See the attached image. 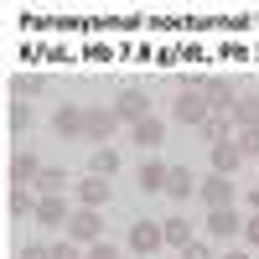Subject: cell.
I'll return each instance as SVG.
<instances>
[{
  "label": "cell",
  "instance_id": "1",
  "mask_svg": "<svg viewBox=\"0 0 259 259\" xmlns=\"http://www.w3.org/2000/svg\"><path fill=\"white\" fill-rule=\"evenodd\" d=\"M187 89H197V94L212 104V114H233V104H239L233 83H228V78H218V73H207V78H187Z\"/></svg>",
  "mask_w": 259,
  "mask_h": 259
},
{
  "label": "cell",
  "instance_id": "2",
  "mask_svg": "<svg viewBox=\"0 0 259 259\" xmlns=\"http://www.w3.org/2000/svg\"><path fill=\"white\" fill-rule=\"evenodd\" d=\"M171 119H177V124H192V130H202V124L212 119V104H207L197 89H182L177 99H171Z\"/></svg>",
  "mask_w": 259,
  "mask_h": 259
},
{
  "label": "cell",
  "instance_id": "3",
  "mask_svg": "<svg viewBox=\"0 0 259 259\" xmlns=\"http://www.w3.org/2000/svg\"><path fill=\"white\" fill-rule=\"evenodd\" d=\"M68 239H73V244H83V249L104 244V218H99L94 207H73V218H68Z\"/></svg>",
  "mask_w": 259,
  "mask_h": 259
},
{
  "label": "cell",
  "instance_id": "4",
  "mask_svg": "<svg viewBox=\"0 0 259 259\" xmlns=\"http://www.w3.org/2000/svg\"><path fill=\"white\" fill-rule=\"evenodd\" d=\"M161 244H166V233H161V223H156V218H135V223H130V254L150 259Z\"/></svg>",
  "mask_w": 259,
  "mask_h": 259
},
{
  "label": "cell",
  "instance_id": "5",
  "mask_svg": "<svg viewBox=\"0 0 259 259\" xmlns=\"http://www.w3.org/2000/svg\"><path fill=\"white\" fill-rule=\"evenodd\" d=\"M114 114H119V124H130V130H135L140 119H150V99H145V89H124V94L114 99Z\"/></svg>",
  "mask_w": 259,
  "mask_h": 259
},
{
  "label": "cell",
  "instance_id": "6",
  "mask_svg": "<svg viewBox=\"0 0 259 259\" xmlns=\"http://www.w3.org/2000/svg\"><path fill=\"white\" fill-rule=\"evenodd\" d=\"M114 130H119V114H114V104H109V109H99V104H94V109H89V124H83V140H94V145H109V135H114Z\"/></svg>",
  "mask_w": 259,
  "mask_h": 259
},
{
  "label": "cell",
  "instance_id": "7",
  "mask_svg": "<svg viewBox=\"0 0 259 259\" xmlns=\"http://www.w3.org/2000/svg\"><path fill=\"white\" fill-rule=\"evenodd\" d=\"M197 197L207 202V212L212 207H233V177H218V171H212V177L197 187Z\"/></svg>",
  "mask_w": 259,
  "mask_h": 259
},
{
  "label": "cell",
  "instance_id": "8",
  "mask_svg": "<svg viewBox=\"0 0 259 259\" xmlns=\"http://www.w3.org/2000/svg\"><path fill=\"white\" fill-rule=\"evenodd\" d=\"M202 228H207V239H233V233H244V218L233 207H212Z\"/></svg>",
  "mask_w": 259,
  "mask_h": 259
},
{
  "label": "cell",
  "instance_id": "9",
  "mask_svg": "<svg viewBox=\"0 0 259 259\" xmlns=\"http://www.w3.org/2000/svg\"><path fill=\"white\" fill-rule=\"evenodd\" d=\"M36 177H41L36 150H16V156H11V187H31Z\"/></svg>",
  "mask_w": 259,
  "mask_h": 259
},
{
  "label": "cell",
  "instance_id": "10",
  "mask_svg": "<svg viewBox=\"0 0 259 259\" xmlns=\"http://www.w3.org/2000/svg\"><path fill=\"white\" fill-rule=\"evenodd\" d=\"M130 140H135L140 150H161V140H166V119H161V114H150V119H140L135 130H130Z\"/></svg>",
  "mask_w": 259,
  "mask_h": 259
},
{
  "label": "cell",
  "instance_id": "11",
  "mask_svg": "<svg viewBox=\"0 0 259 259\" xmlns=\"http://www.w3.org/2000/svg\"><path fill=\"white\" fill-rule=\"evenodd\" d=\"M239 166H244L239 140H218V145H212V171H218V177H233Z\"/></svg>",
  "mask_w": 259,
  "mask_h": 259
},
{
  "label": "cell",
  "instance_id": "12",
  "mask_svg": "<svg viewBox=\"0 0 259 259\" xmlns=\"http://www.w3.org/2000/svg\"><path fill=\"white\" fill-rule=\"evenodd\" d=\"M104 202H109V177H83L78 182V207H104Z\"/></svg>",
  "mask_w": 259,
  "mask_h": 259
},
{
  "label": "cell",
  "instance_id": "13",
  "mask_svg": "<svg viewBox=\"0 0 259 259\" xmlns=\"http://www.w3.org/2000/svg\"><path fill=\"white\" fill-rule=\"evenodd\" d=\"M83 124H89V109H78V104H62V109L52 114L57 135H83Z\"/></svg>",
  "mask_w": 259,
  "mask_h": 259
},
{
  "label": "cell",
  "instance_id": "14",
  "mask_svg": "<svg viewBox=\"0 0 259 259\" xmlns=\"http://www.w3.org/2000/svg\"><path fill=\"white\" fill-rule=\"evenodd\" d=\"M68 218H73V207L62 202V197H41V202H36V223H47V228H68Z\"/></svg>",
  "mask_w": 259,
  "mask_h": 259
},
{
  "label": "cell",
  "instance_id": "15",
  "mask_svg": "<svg viewBox=\"0 0 259 259\" xmlns=\"http://www.w3.org/2000/svg\"><path fill=\"white\" fill-rule=\"evenodd\" d=\"M192 192H197V177H192L187 166H171V177H166V197H171V202H187Z\"/></svg>",
  "mask_w": 259,
  "mask_h": 259
},
{
  "label": "cell",
  "instance_id": "16",
  "mask_svg": "<svg viewBox=\"0 0 259 259\" xmlns=\"http://www.w3.org/2000/svg\"><path fill=\"white\" fill-rule=\"evenodd\" d=\"M119 171V150L114 145H94V156H89V177H114Z\"/></svg>",
  "mask_w": 259,
  "mask_h": 259
},
{
  "label": "cell",
  "instance_id": "17",
  "mask_svg": "<svg viewBox=\"0 0 259 259\" xmlns=\"http://www.w3.org/2000/svg\"><path fill=\"white\" fill-rule=\"evenodd\" d=\"M166 177H171V166L150 156V161L140 166V192H166Z\"/></svg>",
  "mask_w": 259,
  "mask_h": 259
},
{
  "label": "cell",
  "instance_id": "18",
  "mask_svg": "<svg viewBox=\"0 0 259 259\" xmlns=\"http://www.w3.org/2000/svg\"><path fill=\"white\" fill-rule=\"evenodd\" d=\"M233 130H259V94H244L233 104Z\"/></svg>",
  "mask_w": 259,
  "mask_h": 259
},
{
  "label": "cell",
  "instance_id": "19",
  "mask_svg": "<svg viewBox=\"0 0 259 259\" xmlns=\"http://www.w3.org/2000/svg\"><path fill=\"white\" fill-rule=\"evenodd\" d=\"M31 187H36V197H62V192H68V177H62L57 166H41V177Z\"/></svg>",
  "mask_w": 259,
  "mask_h": 259
},
{
  "label": "cell",
  "instance_id": "20",
  "mask_svg": "<svg viewBox=\"0 0 259 259\" xmlns=\"http://www.w3.org/2000/svg\"><path fill=\"white\" fill-rule=\"evenodd\" d=\"M31 94H47V78L41 73H16L11 78V99H31Z\"/></svg>",
  "mask_w": 259,
  "mask_h": 259
},
{
  "label": "cell",
  "instance_id": "21",
  "mask_svg": "<svg viewBox=\"0 0 259 259\" xmlns=\"http://www.w3.org/2000/svg\"><path fill=\"white\" fill-rule=\"evenodd\" d=\"M6 202H11L16 218H36V202H41V197H36L31 187H11V197H6Z\"/></svg>",
  "mask_w": 259,
  "mask_h": 259
},
{
  "label": "cell",
  "instance_id": "22",
  "mask_svg": "<svg viewBox=\"0 0 259 259\" xmlns=\"http://www.w3.org/2000/svg\"><path fill=\"white\" fill-rule=\"evenodd\" d=\"M161 233H166V244H171V249H187L192 239H197L187 218H166V223H161Z\"/></svg>",
  "mask_w": 259,
  "mask_h": 259
},
{
  "label": "cell",
  "instance_id": "23",
  "mask_svg": "<svg viewBox=\"0 0 259 259\" xmlns=\"http://www.w3.org/2000/svg\"><path fill=\"white\" fill-rule=\"evenodd\" d=\"M6 119H11V130H16V135H26V130H31V104L26 99H11V109H6Z\"/></svg>",
  "mask_w": 259,
  "mask_h": 259
},
{
  "label": "cell",
  "instance_id": "24",
  "mask_svg": "<svg viewBox=\"0 0 259 259\" xmlns=\"http://www.w3.org/2000/svg\"><path fill=\"white\" fill-rule=\"evenodd\" d=\"M228 130H233V114H212V119L202 124V135H207L212 145H218V140H233V135H228Z\"/></svg>",
  "mask_w": 259,
  "mask_h": 259
},
{
  "label": "cell",
  "instance_id": "25",
  "mask_svg": "<svg viewBox=\"0 0 259 259\" xmlns=\"http://www.w3.org/2000/svg\"><path fill=\"white\" fill-rule=\"evenodd\" d=\"M233 140H239V150H244V161H249V156L259 161V130H239V135H233Z\"/></svg>",
  "mask_w": 259,
  "mask_h": 259
},
{
  "label": "cell",
  "instance_id": "26",
  "mask_svg": "<svg viewBox=\"0 0 259 259\" xmlns=\"http://www.w3.org/2000/svg\"><path fill=\"white\" fill-rule=\"evenodd\" d=\"M52 259H89V249H78L73 239H57L52 244Z\"/></svg>",
  "mask_w": 259,
  "mask_h": 259
},
{
  "label": "cell",
  "instance_id": "27",
  "mask_svg": "<svg viewBox=\"0 0 259 259\" xmlns=\"http://www.w3.org/2000/svg\"><path fill=\"white\" fill-rule=\"evenodd\" d=\"M182 259H212V239H192L182 249Z\"/></svg>",
  "mask_w": 259,
  "mask_h": 259
},
{
  "label": "cell",
  "instance_id": "28",
  "mask_svg": "<svg viewBox=\"0 0 259 259\" xmlns=\"http://www.w3.org/2000/svg\"><path fill=\"white\" fill-rule=\"evenodd\" d=\"M89 259H124V254H119L109 239H104V244H94V249H89Z\"/></svg>",
  "mask_w": 259,
  "mask_h": 259
},
{
  "label": "cell",
  "instance_id": "29",
  "mask_svg": "<svg viewBox=\"0 0 259 259\" xmlns=\"http://www.w3.org/2000/svg\"><path fill=\"white\" fill-rule=\"evenodd\" d=\"M21 259H52V244H26V249H21Z\"/></svg>",
  "mask_w": 259,
  "mask_h": 259
},
{
  "label": "cell",
  "instance_id": "30",
  "mask_svg": "<svg viewBox=\"0 0 259 259\" xmlns=\"http://www.w3.org/2000/svg\"><path fill=\"white\" fill-rule=\"evenodd\" d=\"M244 239L259 249V212H254V218H244Z\"/></svg>",
  "mask_w": 259,
  "mask_h": 259
},
{
  "label": "cell",
  "instance_id": "31",
  "mask_svg": "<svg viewBox=\"0 0 259 259\" xmlns=\"http://www.w3.org/2000/svg\"><path fill=\"white\" fill-rule=\"evenodd\" d=\"M249 207H254V212H259V182H254V187H249Z\"/></svg>",
  "mask_w": 259,
  "mask_h": 259
},
{
  "label": "cell",
  "instance_id": "32",
  "mask_svg": "<svg viewBox=\"0 0 259 259\" xmlns=\"http://www.w3.org/2000/svg\"><path fill=\"white\" fill-rule=\"evenodd\" d=\"M223 259H249V254H244V249H228V254H223Z\"/></svg>",
  "mask_w": 259,
  "mask_h": 259
},
{
  "label": "cell",
  "instance_id": "33",
  "mask_svg": "<svg viewBox=\"0 0 259 259\" xmlns=\"http://www.w3.org/2000/svg\"><path fill=\"white\" fill-rule=\"evenodd\" d=\"M124 259H140V254H124Z\"/></svg>",
  "mask_w": 259,
  "mask_h": 259
}]
</instances>
